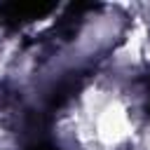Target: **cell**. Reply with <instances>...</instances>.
I'll return each mask as SVG.
<instances>
[{"label": "cell", "instance_id": "6da1fadb", "mask_svg": "<svg viewBox=\"0 0 150 150\" xmlns=\"http://www.w3.org/2000/svg\"><path fill=\"white\" fill-rule=\"evenodd\" d=\"M129 134V117L127 110L117 103L108 105L98 117V136L105 143H117Z\"/></svg>", "mask_w": 150, "mask_h": 150}]
</instances>
